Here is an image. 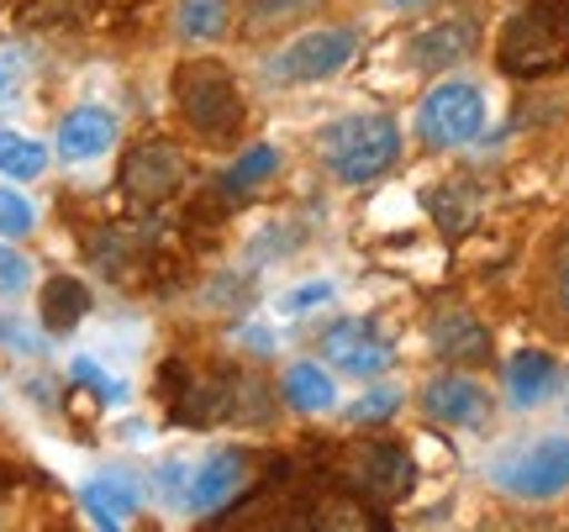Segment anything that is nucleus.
I'll list each match as a JSON object with an SVG mask.
<instances>
[{
  "instance_id": "f257e3e1",
  "label": "nucleus",
  "mask_w": 569,
  "mask_h": 532,
  "mask_svg": "<svg viewBox=\"0 0 569 532\" xmlns=\"http://www.w3.org/2000/svg\"><path fill=\"white\" fill-rule=\"evenodd\" d=\"M174 111L180 122L201 138V143L222 148V143H238V132L248 122V106H243V90H238V74L227 69L222 59H184L174 63Z\"/></svg>"
},
{
  "instance_id": "f03ea898",
  "label": "nucleus",
  "mask_w": 569,
  "mask_h": 532,
  "mask_svg": "<svg viewBox=\"0 0 569 532\" xmlns=\"http://www.w3.org/2000/svg\"><path fill=\"white\" fill-rule=\"evenodd\" d=\"M317 159L338 184H369L401 159V127L386 111L338 117V122H327L317 132Z\"/></svg>"
},
{
  "instance_id": "7ed1b4c3",
  "label": "nucleus",
  "mask_w": 569,
  "mask_h": 532,
  "mask_svg": "<svg viewBox=\"0 0 569 532\" xmlns=\"http://www.w3.org/2000/svg\"><path fill=\"white\" fill-rule=\"evenodd\" d=\"M496 63L517 80H543L569 63V0H528L501 27Z\"/></svg>"
},
{
  "instance_id": "20e7f679",
  "label": "nucleus",
  "mask_w": 569,
  "mask_h": 532,
  "mask_svg": "<svg viewBox=\"0 0 569 532\" xmlns=\"http://www.w3.org/2000/svg\"><path fill=\"white\" fill-rule=\"evenodd\" d=\"M490 480L511 501H559L569 491V432H549V438L507 449L490 464Z\"/></svg>"
},
{
  "instance_id": "39448f33",
  "label": "nucleus",
  "mask_w": 569,
  "mask_h": 532,
  "mask_svg": "<svg viewBox=\"0 0 569 532\" xmlns=\"http://www.w3.org/2000/svg\"><path fill=\"white\" fill-rule=\"evenodd\" d=\"M353 53H359V32L353 27H306L301 38L284 42L264 69L269 80L280 84H322L332 74H343Z\"/></svg>"
},
{
  "instance_id": "423d86ee",
  "label": "nucleus",
  "mask_w": 569,
  "mask_h": 532,
  "mask_svg": "<svg viewBox=\"0 0 569 532\" xmlns=\"http://www.w3.org/2000/svg\"><path fill=\"white\" fill-rule=\"evenodd\" d=\"M417 132L427 148H465L486 132V96L469 80H438L417 106Z\"/></svg>"
},
{
  "instance_id": "0eeeda50",
  "label": "nucleus",
  "mask_w": 569,
  "mask_h": 532,
  "mask_svg": "<svg viewBox=\"0 0 569 532\" xmlns=\"http://www.w3.org/2000/svg\"><path fill=\"white\" fill-rule=\"evenodd\" d=\"M343 485H348V491H359L365 501L396 506V501H401V495H411V485H417V464H411V453L401 449V443L375 438V443L348 449V459H343Z\"/></svg>"
},
{
  "instance_id": "6e6552de",
  "label": "nucleus",
  "mask_w": 569,
  "mask_h": 532,
  "mask_svg": "<svg viewBox=\"0 0 569 532\" xmlns=\"http://www.w3.org/2000/svg\"><path fill=\"white\" fill-rule=\"evenodd\" d=\"M117 180L138 205H163L184 190L190 164H184V153L169 138H142V143H132L122 153V174Z\"/></svg>"
},
{
  "instance_id": "1a4fd4ad",
  "label": "nucleus",
  "mask_w": 569,
  "mask_h": 532,
  "mask_svg": "<svg viewBox=\"0 0 569 532\" xmlns=\"http://www.w3.org/2000/svg\"><path fill=\"white\" fill-rule=\"evenodd\" d=\"M317 349L322 359L338 374H353V380H380L390 364H396V349H390L380 328L365 322V317H338V322H327L322 338H317Z\"/></svg>"
},
{
  "instance_id": "9d476101",
  "label": "nucleus",
  "mask_w": 569,
  "mask_h": 532,
  "mask_svg": "<svg viewBox=\"0 0 569 532\" xmlns=\"http://www.w3.org/2000/svg\"><path fill=\"white\" fill-rule=\"evenodd\" d=\"M475 48H480V21L469 11H448V17L427 21L407 38V63L422 74H443L453 63H465Z\"/></svg>"
},
{
  "instance_id": "9b49d317",
  "label": "nucleus",
  "mask_w": 569,
  "mask_h": 532,
  "mask_svg": "<svg viewBox=\"0 0 569 532\" xmlns=\"http://www.w3.org/2000/svg\"><path fill=\"white\" fill-rule=\"evenodd\" d=\"M422 411L438 422V428H490V395L480 380H469V374H438V380H427L422 385Z\"/></svg>"
},
{
  "instance_id": "f8f14e48",
  "label": "nucleus",
  "mask_w": 569,
  "mask_h": 532,
  "mask_svg": "<svg viewBox=\"0 0 569 532\" xmlns=\"http://www.w3.org/2000/svg\"><path fill=\"white\" fill-rule=\"evenodd\" d=\"M427 343L448 364H486L490 359V332L469 307H438L427 317Z\"/></svg>"
},
{
  "instance_id": "ddd939ff",
  "label": "nucleus",
  "mask_w": 569,
  "mask_h": 532,
  "mask_svg": "<svg viewBox=\"0 0 569 532\" xmlns=\"http://www.w3.org/2000/svg\"><path fill=\"white\" fill-rule=\"evenodd\" d=\"M248 470H253V459H248L243 449H217V453H211V459L201 464V470L190 474V485H184V506H190L196 516L222 512L227 501L243 491Z\"/></svg>"
},
{
  "instance_id": "4468645a",
  "label": "nucleus",
  "mask_w": 569,
  "mask_h": 532,
  "mask_svg": "<svg viewBox=\"0 0 569 532\" xmlns=\"http://www.w3.org/2000/svg\"><path fill=\"white\" fill-rule=\"evenodd\" d=\"M111 143H117V117L106 106H74L53 132V148H59L63 164H90V159L111 153Z\"/></svg>"
},
{
  "instance_id": "2eb2a0df",
  "label": "nucleus",
  "mask_w": 569,
  "mask_h": 532,
  "mask_svg": "<svg viewBox=\"0 0 569 532\" xmlns=\"http://www.w3.org/2000/svg\"><path fill=\"white\" fill-rule=\"evenodd\" d=\"M138 501H142L138 480H132V474H122V470L96 474V480H84V491H80V506L90 512V522H96V528H122L127 516L138 512Z\"/></svg>"
},
{
  "instance_id": "dca6fc26",
  "label": "nucleus",
  "mask_w": 569,
  "mask_h": 532,
  "mask_svg": "<svg viewBox=\"0 0 569 532\" xmlns=\"http://www.w3.org/2000/svg\"><path fill=\"white\" fill-rule=\"evenodd\" d=\"M553 390H559V364L543 349H522L507 359V395L517 411L543 406Z\"/></svg>"
},
{
  "instance_id": "f3484780",
  "label": "nucleus",
  "mask_w": 569,
  "mask_h": 532,
  "mask_svg": "<svg viewBox=\"0 0 569 532\" xmlns=\"http://www.w3.org/2000/svg\"><path fill=\"white\" fill-rule=\"evenodd\" d=\"M280 395H284V406L301 411V416H322V411L338 406V385H332V374H327L322 364H311V359H301V364L284 369Z\"/></svg>"
},
{
  "instance_id": "a211bd4d",
  "label": "nucleus",
  "mask_w": 569,
  "mask_h": 532,
  "mask_svg": "<svg viewBox=\"0 0 569 532\" xmlns=\"http://www.w3.org/2000/svg\"><path fill=\"white\" fill-rule=\"evenodd\" d=\"M38 311H42V328L53 332V338H69V332L90 317V285L74 280V274H53V280L42 285Z\"/></svg>"
},
{
  "instance_id": "6ab92c4d",
  "label": "nucleus",
  "mask_w": 569,
  "mask_h": 532,
  "mask_svg": "<svg viewBox=\"0 0 569 532\" xmlns=\"http://www.w3.org/2000/svg\"><path fill=\"white\" fill-rule=\"evenodd\" d=\"M317 11H327V0H248L243 38H253V42L280 38V32H290V27L311 21Z\"/></svg>"
},
{
  "instance_id": "aec40b11",
  "label": "nucleus",
  "mask_w": 569,
  "mask_h": 532,
  "mask_svg": "<svg viewBox=\"0 0 569 532\" xmlns=\"http://www.w3.org/2000/svg\"><path fill=\"white\" fill-rule=\"evenodd\" d=\"M274 169H280V153H274L269 143H253L217 174V190H222L227 201H243V195H253L264 180H274Z\"/></svg>"
},
{
  "instance_id": "412c9836",
  "label": "nucleus",
  "mask_w": 569,
  "mask_h": 532,
  "mask_svg": "<svg viewBox=\"0 0 569 532\" xmlns=\"http://www.w3.org/2000/svg\"><path fill=\"white\" fill-rule=\"evenodd\" d=\"M232 27V0H180L174 6V32L184 42H217Z\"/></svg>"
},
{
  "instance_id": "4be33fe9",
  "label": "nucleus",
  "mask_w": 569,
  "mask_h": 532,
  "mask_svg": "<svg viewBox=\"0 0 569 532\" xmlns=\"http://www.w3.org/2000/svg\"><path fill=\"white\" fill-rule=\"evenodd\" d=\"M48 169V148L38 138H21V132H0V174L6 180H38Z\"/></svg>"
},
{
  "instance_id": "5701e85b",
  "label": "nucleus",
  "mask_w": 569,
  "mask_h": 532,
  "mask_svg": "<svg viewBox=\"0 0 569 532\" xmlns=\"http://www.w3.org/2000/svg\"><path fill=\"white\" fill-rule=\"evenodd\" d=\"M38 227V211L27 195H17L11 184H0V243H11V238H27Z\"/></svg>"
},
{
  "instance_id": "b1692460",
  "label": "nucleus",
  "mask_w": 569,
  "mask_h": 532,
  "mask_svg": "<svg viewBox=\"0 0 569 532\" xmlns=\"http://www.w3.org/2000/svg\"><path fill=\"white\" fill-rule=\"evenodd\" d=\"M396 406H401V395H396L390 385L365 390V395H359V401L348 406V422H353V428H375V422H386Z\"/></svg>"
},
{
  "instance_id": "393cba45",
  "label": "nucleus",
  "mask_w": 569,
  "mask_h": 532,
  "mask_svg": "<svg viewBox=\"0 0 569 532\" xmlns=\"http://www.w3.org/2000/svg\"><path fill=\"white\" fill-rule=\"evenodd\" d=\"M69 374H74L80 385H90V395H101L106 406H122V401H127V385H122V380H111L96 359H74V369H69Z\"/></svg>"
},
{
  "instance_id": "a878e982",
  "label": "nucleus",
  "mask_w": 569,
  "mask_h": 532,
  "mask_svg": "<svg viewBox=\"0 0 569 532\" xmlns=\"http://www.w3.org/2000/svg\"><path fill=\"white\" fill-rule=\"evenodd\" d=\"M327 301H332V280H306V285L280 295V317H306V311L327 307Z\"/></svg>"
},
{
  "instance_id": "bb28decb",
  "label": "nucleus",
  "mask_w": 569,
  "mask_h": 532,
  "mask_svg": "<svg viewBox=\"0 0 569 532\" xmlns=\"http://www.w3.org/2000/svg\"><path fill=\"white\" fill-rule=\"evenodd\" d=\"M432 217L443 222V232H459V227H469V217H475V201L459 195V190H438V195H432Z\"/></svg>"
},
{
  "instance_id": "cd10ccee",
  "label": "nucleus",
  "mask_w": 569,
  "mask_h": 532,
  "mask_svg": "<svg viewBox=\"0 0 569 532\" xmlns=\"http://www.w3.org/2000/svg\"><path fill=\"white\" fill-rule=\"evenodd\" d=\"M549 290H553V307H559V317L569 322V232L559 238V248H553V264H549Z\"/></svg>"
},
{
  "instance_id": "c85d7f7f",
  "label": "nucleus",
  "mask_w": 569,
  "mask_h": 532,
  "mask_svg": "<svg viewBox=\"0 0 569 532\" xmlns=\"http://www.w3.org/2000/svg\"><path fill=\"white\" fill-rule=\"evenodd\" d=\"M27 280H32L27 259H21V253H11V248H0V290H6V295H21V290H27Z\"/></svg>"
},
{
  "instance_id": "c756f323",
  "label": "nucleus",
  "mask_w": 569,
  "mask_h": 532,
  "mask_svg": "<svg viewBox=\"0 0 569 532\" xmlns=\"http://www.w3.org/2000/svg\"><path fill=\"white\" fill-rule=\"evenodd\" d=\"M0 343H11V353H42L38 338L27 328H17V322H0Z\"/></svg>"
},
{
  "instance_id": "7c9ffc66",
  "label": "nucleus",
  "mask_w": 569,
  "mask_h": 532,
  "mask_svg": "<svg viewBox=\"0 0 569 532\" xmlns=\"http://www.w3.org/2000/svg\"><path fill=\"white\" fill-rule=\"evenodd\" d=\"M390 11H417V6H427V0H386Z\"/></svg>"
},
{
  "instance_id": "2f4dec72",
  "label": "nucleus",
  "mask_w": 569,
  "mask_h": 532,
  "mask_svg": "<svg viewBox=\"0 0 569 532\" xmlns=\"http://www.w3.org/2000/svg\"><path fill=\"white\" fill-rule=\"evenodd\" d=\"M0 101H6V69H0Z\"/></svg>"
}]
</instances>
